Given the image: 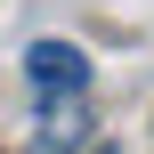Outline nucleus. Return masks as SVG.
<instances>
[{
  "instance_id": "f257e3e1",
  "label": "nucleus",
  "mask_w": 154,
  "mask_h": 154,
  "mask_svg": "<svg viewBox=\"0 0 154 154\" xmlns=\"http://www.w3.org/2000/svg\"><path fill=\"white\" fill-rule=\"evenodd\" d=\"M24 81H32L41 97H57V89H89V57H81L73 41H32V49H24Z\"/></svg>"
},
{
  "instance_id": "f03ea898",
  "label": "nucleus",
  "mask_w": 154,
  "mask_h": 154,
  "mask_svg": "<svg viewBox=\"0 0 154 154\" xmlns=\"http://www.w3.org/2000/svg\"><path fill=\"white\" fill-rule=\"evenodd\" d=\"M89 138V89H57V97H41V154H73Z\"/></svg>"
}]
</instances>
